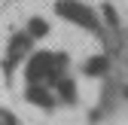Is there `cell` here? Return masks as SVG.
Masks as SVG:
<instances>
[{
	"label": "cell",
	"mask_w": 128,
	"mask_h": 125,
	"mask_svg": "<svg viewBox=\"0 0 128 125\" xmlns=\"http://www.w3.org/2000/svg\"><path fill=\"white\" fill-rule=\"evenodd\" d=\"M107 67H110V58H107V55H92L86 64H82V70H86L88 76H104Z\"/></svg>",
	"instance_id": "cell-5"
},
{
	"label": "cell",
	"mask_w": 128,
	"mask_h": 125,
	"mask_svg": "<svg viewBox=\"0 0 128 125\" xmlns=\"http://www.w3.org/2000/svg\"><path fill=\"white\" fill-rule=\"evenodd\" d=\"M125 95H128V86H125Z\"/></svg>",
	"instance_id": "cell-10"
},
{
	"label": "cell",
	"mask_w": 128,
	"mask_h": 125,
	"mask_svg": "<svg viewBox=\"0 0 128 125\" xmlns=\"http://www.w3.org/2000/svg\"><path fill=\"white\" fill-rule=\"evenodd\" d=\"M30 46H34V40L28 37V30L12 34V37H9V46H6V67H12L15 61H22V58H28V55H34Z\"/></svg>",
	"instance_id": "cell-3"
},
{
	"label": "cell",
	"mask_w": 128,
	"mask_h": 125,
	"mask_svg": "<svg viewBox=\"0 0 128 125\" xmlns=\"http://www.w3.org/2000/svg\"><path fill=\"white\" fill-rule=\"evenodd\" d=\"M24 98L34 104V107H46V110H49V107H55V98L49 95V88H46V86H28Z\"/></svg>",
	"instance_id": "cell-4"
},
{
	"label": "cell",
	"mask_w": 128,
	"mask_h": 125,
	"mask_svg": "<svg viewBox=\"0 0 128 125\" xmlns=\"http://www.w3.org/2000/svg\"><path fill=\"white\" fill-rule=\"evenodd\" d=\"M46 34H49V22H46V18H40V15L28 18V37L30 40H43Z\"/></svg>",
	"instance_id": "cell-6"
},
{
	"label": "cell",
	"mask_w": 128,
	"mask_h": 125,
	"mask_svg": "<svg viewBox=\"0 0 128 125\" xmlns=\"http://www.w3.org/2000/svg\"><path fill=\"white\" fill-rule=\"evenodd\" d=\"M55 12L61 15V18L79 24V28H88V30H98L101 28L94 9H88L86 3H79V0H58V3H55Z\"/></svg>",
	"instance_id": "cell-2"
},
{
	"label": "cell",
	"mask_w": 128,
	"mask_h": 125,
	"mask_svg": "<svg viewBox=\"0 0 128 125\" xmlns=\"http://www.w3.org/2000/svg\"><path fill=\"white\" fill-rule=\"evenodd\" d=\"M101 12H104V18H107V24H113V28L119 24V15H116V9L110 6V3H104V6H101Z\"/></svg>",
	"instance_id": "cell-8"
},
{
	"label": "cell",
	"mask_w": 128,
	"mask_h": 125,
	"mask_svg": "<svg viewBox=\"0 0 128 125\" xmlns=\"http://www.w3.org/2000/svg\"><path fill=\"white\" fill-rule=\"evenodd\" d=\"M55 88H58V98H61V101H67V104H73V101H76V82H73V80L61 76V80L55 82Z\"/></svg>",
	"instance_id": "cell-7"
},
{
	"label": "cell",
	"mask_w": 128,
	"mask_h": 125,
	"mask_svg": "<svg viewBox=\"0 0 128 125\" xmlns=\"http://www.w3.org/2000/svg\"><path fill=\"white\" fill-rule=\"evenodd\" d=\"M0 125H18V116L12 110H6V107H0Z\"/></svg>",
	"instance_id": "cell-9"
},
{
	"label": "cell",
	"mask_w": 128,
	"mask_h": 125,
	"mask_svg": "<svg viewBox=\"0 0 128 125\" xmlns=\"http://www.w3.org/2000/svg\"><path fill=\"white\" fill-rule=\"evenodd\" d=\"M64 76V58L55 52H34L24 64V80L28 86H49Z\"/></svg>",
	"instance_id": "cell-1"
}]
</instances>
